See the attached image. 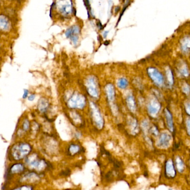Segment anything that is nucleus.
Listing matches in <instances>:
<instances>
[{
  "label": "nucleus",
  "instance_id": "1",
  "mask_svg": "<svg viewBox=\"0 0 190 190\" xmlns=\"http://www.w3.org/2000/svg\"><path fill=\"white\" fill-rule=\"evenodd\" d=\"M31 151V147L29 144L21 143L13 146L12 149V155L16 160H20L28 155Z\"/></svg>",
  "mask_w": 190,
  "mask_h": 190
},
{
  "label": "nucleus",
  "instance_id": "2",
  "mask_svg": "<svg viewBox=\"0 0 190 190\" xmlns=\"http://www.w3.org/2000/svg\"><path fill=\"white\" fill-rule=\"evenodd\" d=\"M27 162L31 167L36 168L39 171L43 170L47 166L46 162L42 160H39L36 155H30L27 158Z\"/></svg>",
  "mask_w": 190,
  "mask_h": 190
},
{
  "label": "nucleus",
  "instance_id": "3",
  "mask_svg": "<svg viewBox=\"0 0 190 190\" xmlns=\"http://www.w3.org/2000/svg\"><path fill=\"white\" fill-rule=\"evenodd\" d=\"M171 141V137L170 134L166 133H162L157 142V146L162 148H167L170 144Z\"/></svg>",
  "mask_w": 190,
  "mask_h": 190
},
{
  "label": "nucleus",
  "instance_id": "4",
  "mask_svg": "<svg viewBox=\"0 0 190 190\" xmlns=\"http://www.w3.org/2000/svg\"><path fill=\"white\" fill-rule=\"evenodd\" d=\"M165 171L167 176L173 178L176 176V171L174 168L173 163L171 160L167 161L166 163Z\"/></svg>",
  "mask_w": 190,
  "mask_h": 190
},
{
  "label": "nucleus",
  "instance_id": "5",
  "mask_svg": "<svg viewBox=\"0 0 190 190\" xmlns=\"http://www.w3.org/2000/svg\"><path fill=\"white\" fill-rule=\"evenodd\" d=\"M68 154L71 156H74L81 152V147L77 144H71L68 147Z\"/></svg>",
  "mask_w": 190,
  "mask_h": 190
},
{
  "label": "nucleus",
  "instance_id": "6",
  "mask_svg": "<svg viewBox=\"0 0 190 190\" xmlns=\"http://www.w3.org/2000/svg\"><path fill=\"white\" fill-rule=\"evenodd\" d=\"M39 179V176L35 173H30L27 174L25 177V181H30V182H35L37 181Z\"/></svg>",
  "mask_w": 190,
  "mask_h": 190
},
{
  "label": "nucleus",
  "instance_id": "7",
  "mask_svg": "<svg viewBox=\"0 0 190 190\" xmlns=\"http://www.w3.org/2000/svg\"><path fill=\"white\" fill-rule=\"evenodd\" d=\"M24 167L22 164H16L11 168V172L12 173H18L23 171Z\"/></svg>",
  "mask_w": 190,
  "mask_h": 190
},
{
  "label": "nucleus",
  "instance_id": "8",
  "mask_svg": "<svg viewBox=\"0 0 190 190\" xmlns=\"http://www.w3.org/2000/svg\"><path fill=\"white\" fill-rule=\"evenodd\" d=\"M176 161V166L178 171L179 172H182L184 168V162L179 157H177Z\"/></svg>",
  "mask_w": 190,
  "mask_h": 190
},
{
  "label": "nucleus",
  "instance_id": "9",
  "mask_svg": "<svg viewBox=\"0 0 190 190\" xmlns=\"http://www.w3.org/2000/svg\"><path fill=\"white\" fill-rule=\"evenodd\" d=\"M118 86L120 88H125L127 86V81L125 79H121L118 82Z\"/></svg>",
  "mask_w": 190,
  "mask_h": 190
},
{
  "label": "nucleus",
  "instance_id": "10",
  "mask_svg": "<svg viewBox=\"0 0 190 190\" xmlns=\"http://www.w3.org/2000/svg\"><path fill=\"white\" fill-rule=\"evenodd\" d=\"M13 190H33V188L29 186H23Z\"/></svg>",
  "mask_w": 190,
  "mask_h": 190
},
{
  "label": "nucleus",
  "instance_id": "11",
  "mask_svg": "<svg viewBox=\"0 0 190 190\" xmlns=\"http://www.w3.org/2000/svg\"><path fill=\"white\" fill-rule=\"evenodd\" d=\"M66 36L67 37H71L72 36V29L69 28L67 30V31L66 32Z\"/></svg>",
  "mask_w": 190,
  "mask_h": 190
},
{
  "label": "nucleus",
  "instance_id": "12",
  "mask_svg": "<svg viewBox=\"0 0 190 190\" xmlns=\"http://www.w3.org/2000/svg\"><path fill=\"white\" fill-rule=\"evenodd\" d=\"M29 122L28 121H25L23 123V129L25 130V131H27L28 130L29 128Z\"/></svg>",
  "mask_w": 190,
  "mask_h": 190
},
{
  "label": "nucleus",
  "instance_id": "13",
  "mask_svg": "<svg viewBox=\"0 0 190 190\" xmlns=\"http://www.w3.org/2000/svg\"><path fill=\"white\" fill-rule=\"evenodd\" d=\"M28 94H29V92H28V90H26V89H25V90H24V94H23V99H26V98L27 97Z\"/></svg>",
  "mask_w": 190,
  "mask_h": 190
},
{
  "label": "nucleus",
  "instance_id": "14",
  "mask_svg": "<svg viewBox=\"0 0 190 190\" xmlns=\"http://www.w3.org/2000/svg\"><path fill=\"white\" fill-rule=\"evenodd\" d=\"M35 95H34V94H32V95H31L29 97V100H31V101H32V100H34V99H35Z\"/></svg>",
  "mask_w": 190,
  "mask_h": 190
},
{
  "label": "nucleus",
  "instance_id": "15",
  "mask_svg": "<svg viewBox=\"0 0 190 190\" xmlns=\"http://www.w3.org/2000/svg\"><path fill=\"white\" fill-rule=\"evenodd\" d=\"M188 133L190 136V122H189L188 123Z\"/></svg>",
  "mask_w": 190,
  "mask_h": 190
},
{
  "label": "nucleus",
  "instance_id": "16",
  "mask_svg": "<svg viewBox=\"0 0 190 190\" xmlns=\"http://www.w3.org/2000/svg\"><path fill=\"white\" fill-rule=\"evenodd\" d=\"M109 33V32L108 31H106V32H105V33L104 34V37H106V36H107V34Z\"/></svg>",
  "mask_w": 190,
  "mask_h": 190
},
{
  "label": "nucleus",
  "instance_id": "17",
  "mask_svg": "<svg viewBox=\"0 0 190 190\" xmlns=\"http://www.w3.org/2000/svg\"><path fill=\"white\" fill-rule=\"evenodd\" d=\"M105 45H109V41H106V42H104V44Z\"/></svg>",
  "mask_w": 190,
  "mask_h": 190
},
{
  "label": "nucleus",
  "instance_id": "18",
  "mask_svg": "<svg viewBox=\"0 0 190 190\" xmlns=\"http://www.w3.org/2000/svg\"><path fill=\"white\" fill-rule=\"evenodd\" d=\"M70 190V189H67V190Z\"/></svg>",
  "mask_w": 190,
  "mask_h": 190
}]
</instances>
